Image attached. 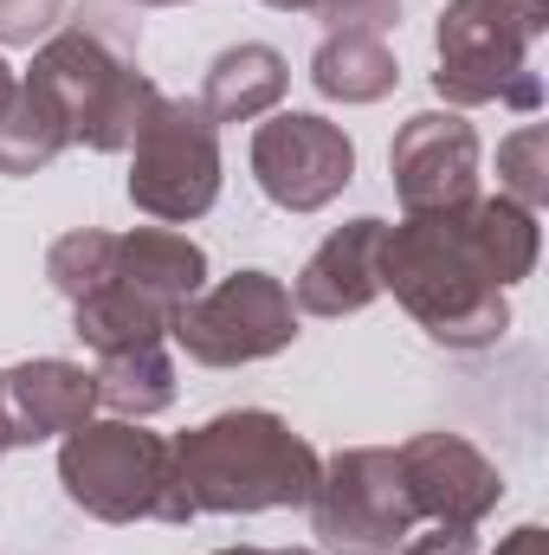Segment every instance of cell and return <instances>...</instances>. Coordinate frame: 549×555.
Wrapping results in <instances>:
<instances>
[{"instance_id": "cell-1", "label": "cell", "mask_w": 549, "mask_h": 555, "mask_svg": "<svg viewBox=\"0 0 549 555\" xmlns=\"http://www.w3.org/2000/svg\"><path fill=\"white\" fill-rule=\"evenodd\" d=\"M382 291L446 349H491L511 330V297L478 253L465 207L452 214H408L382 233Z\"/></svg>"}, {"instance_id": "cell-2", "label": "cell", "mask_w": 549, "mask_h": 555, "mask_svg": "<svg viewBox=\"0 0 549 555\" xmlns=\"http://www.w3.org/2000/svg\"><path fill=\"white\" fill-rule=\"evenodd\" d=\"M175 446V485L194 517H253V511H304L323 472V452L266 408L201 420Z\"/></svg>"}, {"instance_id": "cell-3", "label": "cell", "mask_w": 549, "mask_h": 555, "mask_svg": "<svg viewBox=\"0 0 549 555\" xmlns=\"http://www.w3.org/2000/svg\"><path fill=\"white\" fill-rule=\"evenodd\" d=\"M26 78L65 111L72 142H85L98 155L130 149L142 130V111L155 104V85L137 72V26L98 0L33 52Z\"/></svg>"}, {"instance_id": "cell-4", "label": "cell", "mask_w": 549, "mask_h": 555, "mask_svg": "<svg viewBox=\"0 0 549 555\" xmlns=\"http://www.w3.org/2000/svg\"><path fill=\"white\" fill-rule=\"evenodd\" d=\"M59 485L98 524H194L175 485V446L142 420H85L65 433Z\"/></svg>"}, {"instance_id": "cell-5", "label": "cell", "mask_w": 549, "mask_h": 555, "mask_svg": "<svg viewBox=\"0 0 549 555\" xmlns=\"http://www.w3.org/2000/svg\"><path fill=\"white\" fill-rule=\"evenodd\" d=\"M544 20L524 13V0H446L439 26H433V91L446 98V111H478V104H511V111H537L544 85L531 78V46H537Z\"/></svg>"}, {"instance_id": "cell-6", "label": "cell", "mask_w": 549, "mask_h": 555, "mask_svg": "<svg viewBox=\"0 0 549 555\" xmlns=\"http://www.w3.org/2000/svg\"><path fill=\"white\" fill-rule=\"evenodd\" d=\"M214 201H220V124L201 111V98L155 91L130 142V207L162 227H188Z\"/></svg>"}, {"instance_id": "cell-7", "label": "cell", "mask_w": 549, "mask_h": 555, "mask_svg": "<svg viewBox=\"0 0 549 555\" xmlns=\"http://www.w3.org/2000/svg\"><path fill=\"white\" fill-rule=\"evenodd\" d=\"M310 530L323 555H395L420 530L395 446H343L323 459L310 491Z\"/></svg>"}, {"instance_id": "cell-8", "label": "cell", "mask_w": 549, "mask_h": 555, "mask_svg": "<svg viewBox=\"0 0 549 555\" xmlns=\"http://www.w3.org/2000/svg\"><path fill=\"white\" fill-rule=\"evenodd\" d=\"M188 362L201 369H246V362H266V356H284L297 343V304H291V284L259 266L220 278V284H201L175 330H168Z\"/></svg>"}, {"instance_id": "cell-9", "label": "cell", "mask_w": 549, "mask_h": 555, "mask_svg": "<svg viewBox=\"0 0 549 555\" xmlns=\"http://www.w3.org/2000/svg\"><path fill=\"white\" fill-rule=\"evenodd\" d=\"M253 181L284 214H317L356 181V142L317 111H272L253 130Z\"/></svg>"}, {"instance_id": "cell-10", "label": "cell", "mask_w": 549, "mask_h": 555, "mask_svg": "<svg viewBox=\"0 0 549 555\" xmlns=\"http://www.w3.org/2000/svg\"><path fill=\"white\" fill-rule=\"evenodd\" d=\"M401 214H452L478 194V130L459 111H420L388 142Z\"/></svg>"}, {"instance_id": "cell-11", "label": "cell", "mask_w": 549, "mask_h": 555, "mask_svg": "<svg viewBox=\"0 0 549 555\" xmlns=\"http://www.w3.org/2000/svg\"><path fill=\"white\" fill-rule=\"evenodd\" d=\"M408 498L420 511V524H459L478 530L498 504H505V472L459 433H413L395 446Z\"/></svg>"}, {"instance_id": "cell-12", "label": "cell", "mask_w": 549, "mask_h": 555, "mask_svg": "<svg viewBox=\"0 0 549 555\" xmlns=\"http://www.w3.org/2000/svg\"><path fill=\"white\" fill-rule=\"evenodd\" d=\"M85 420H98V382H91L85 362L33 356V362L0 369V433H7V452L59 439V433H78Z\"/></svg>"}, {"instance_id": "cell-13", "label": "cell", "mask_w": 549, "mask_h": 555, "mask_svg": "<svg viewBox=\"0 0 549 555\" xmlns=\"http://www.w3.org/2000/svg\"><path fill=\"white\" fill-rule=\"evenodd\" d=\"M382 233H388V220H375V214L336 227L304 259V272L291 284L297 317H356V310H369L382 297Z\"/></svg>"}, {"instance_id": "cell-14", "label": "cell", "mask_w": 549, "mask_h": 555, "mask_svg": "<svg viewBox=\"0 0 549 555\" xmlns=\"http://www.w3.org/2000/svg\"><path fill=\"white\" fill-rule=\"evenodd\" d=\"M104 284H124L162 317H181V304L207 284V253L175 227H137V233H117Z\"/></svg>"}, {"instance_id": "cell-15", "label": "cell", "mask_w": 549, "mask_h": 555, "mask_svg": "<svg viewBox=\"0 0 549 555\" xmlns=\"http://www.w3.org/2000/svg\"><path fill=\"white\" fill-rule=\"evenodd\" d=\"M291 91V65L278 46H227L214 65H207V85H201V111L214 124H253V117H272L278 98Z\"/></svg>"}, {"instance_id": "cell-16", "label": "cell", "mask_w": 549, "mask_h": 555, "mask_svg": "<svg viewBox=\"0 0 549 555\" xmlns=\"http://www.w3.org/2000/svg\"><path fill=\"white\" fill-rule=\"evenodd\" d=\"M310 85L330 104H382L401 85V65L382 33H323V46L310 52Z\"/></svg>"}, {"instance_id": "cell-17", "label": "cell", "mask_w": 549, "mask_h": 555, "mask_svg": "<svg viewBox=\"0 0 549 555\" xmlns=\"http://www.w3.org/2000/svg\"><path fill=\"white\" fill-rule=\"evenodd\" d=\"M91 382H98V408H111L117 420H149V414H162V408H175L168 343H137V349L98 356Z\"/></svg>"}, {"instance_id": "cell-18", "label": "cell", "mask_w": 549, "mask_h": 555, "mask_svg": "<svg viewBox=\"0 0 549 555\" xmlns=\"http://www.w3.org/2000/svg\"><path fill=\"white\" fill-rule=\"evenodd\" d=\"M72 149V130H65V111L33 85V78H20V91H13V104L0 111V175H39V168H52L59 155Z\"/></svg>"}, {"instance_id": "cell-19", "label": "cell", "mask_w": 549, "mask_h": 555, "mask_svg": "<svg viewBox=\"0 0 549 555\" xmlns=\"http://www.w3.org/2000/svg\"><path fill=\"white\" fill-rule=\"evenodd\" d=\"M111 253H117V233H98V227H78V233H59L52 253H46V278L65 304L91 297L104 272H111Z\"/></svg>"}, {"instance_id": "cell-20", "label": "cell", "mask_w": 549, "mask_h": 555, "mask_svg": "<svg viewBox=\"0 0 549 555\" xmlns=\"http://www.w3.org/2000/svg\"><path fill=\"white\" fill-rule=\"evenodd\" d=\"M498 194H511L531 214L549 201V130L544 124H524L511 142H498Z\"/></svg>"}, {"instance_id": "cell-21", "label": "cell", "mask_w": 549, "mask_h": 555, "mask_svg": "<svg viewBox=\"0 0 549 555\" xmlns=\"http://www.w3.org/2000/svg\"><path fill=\"white\" fill-rule=\"evenodd\" d=\"M310 13L330 33H388L401 20V0H317Z\"/></svg>"}, {"instance_id": "cell-22", "label": "cell", "mask_w": 549, "mask_h": 555, "mask_svg": "<svg viewBox=\"0 0 549 555\" xmlns=\"http://www.w3.org/2000/svg\"><path fill=\"white\" fill-rule=\"evenodd\" d=\"M65 0H0V46H33V39H52Z\"/></svg>"}, {"instance_id": "cell-23", "label": "cell", "mask_w": 549, "mask_h": 555, "mask_svg": "<svg viewBox=\"0 0 549 555\" xmlns=\"http://www.w3.org/2000/svg\"><path fill=\"white\" fill-rule=\"evenodd\" d=\"M395 555H478V530H459V524H420Z\"/></svg>"}, {"instance_id": "cell-24", "label": "cell", "mask_w": 549, "mask_h": 555, "mask_svg": "<svg viewBox=\"0 0 549 555\" xmlns=\"http://www.w3.org/2000/svg\"><path fill=\"white\" fill-rule=\"evenodd\" d=\"M498 555H549V530L544 524H518V530L498 543Z\"/></svg>"}, {"instance_id": "cell-25", "label": "cell", "mask_w": 549, "mask_h": 555, "mask_svg": "<svg viewBox=\"0 0 549 555\" xmlns=\"http://www.w3.org/2000/svg\"><path fill=\"white\" fill-rule=\"evenodd\" d=\"M13 91H20V72H13V65H7V59H0V111H7V104H13Z\"/></svg>"}, {"instance_id": "cell-26", "label": "cell", "mask_w": 549, "mask_h": 555, "mask_svg": "<svg viewBox=\"0 0 549 555\" xmlns=\"http://www.w3.org/2000/svg\"><path fill=\"white\" fill-rule=\"evenodd\" d=\"M266 7H278V13H310L317 0H266Z\"/></svg>"}, {"instance_id": "cell-27", "label": "cell", "mask_w": 549, "mask_h": 555, "mask_svg": "<svg viewBox=\"0 0 549 555\" xmlns=\"http://www.w3.org/2000/svg\"><path fill=\"white\" fill-rule=\"evenodd\" d=\"M524 13H531V20H544V26H549V0H524Z\"/></svg>"}, {"instance_id": "cell-28", "label": "cell", "mask_w": 549, "mask_h": 555, "mask_svg": "<svg viewBox=\"0 0 549 555\" xmlns=\"http://www.w3.org/2000/svg\"><path fill=\"white\" fill-rule=\"evenodd\" d=\"M214 555H272V550H253V543H240V550H214Z\"/></svg>"}, {"instance_id": "cell-29", "label": "cell", "mask_w": 549, "mask_h": 555, "mask_svg": "<svg viewBox=\"0 0 549 555\" xmlns=\"http://www.w3.org/2000/svg\"><path fill=\"white\" fill-rule=\"evenodd\" d=\"M137 7H181V0H137Z\"/></svg>"}, {"instance_id": "cell-30", "label": "cell", "mask_w": 549, "mask_h": 555, "mask_svg": "<svg viewBox=\"0 0 549 555\" xmlns=\"http://www.w3.org/2000/svg\"><path fill=\"white\" fill-rule=\"evenodd\" d=\"M272 555H317V550H272Z\"/></svg>"}, {"instance_id": "cell-31", "label": "cell", "mask_w": 549, "mask_h": 555, "mask_svg": "<svg viewBox=\"0 0 549 555\" xmlns=\"http://www.w3.org/2000/svg\"><path fill=\"white\" fill-rule=\"evenodd\" d=\"M0 459H7V433H0Z\"/></svg>"}]
</instances>
